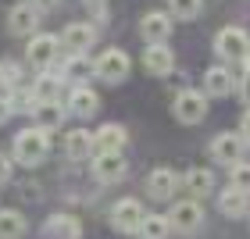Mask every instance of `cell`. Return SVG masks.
<instances>
[{
    "label": "cell",
    "instance_id": "6da1fadb",
    "mask_svg": "<svg viewBox=\"0 0 250 239\" xmlns=\"http://www.w3.org/2000/svg\"><path fill=\"white\" fill-rule=\"evenodd\" d=\"M47 154H50V136L43 132V129H36V125L15 136V161L18 164L36 168V164L47 161Z\"/></svg>",
    "mask_w": 250,
    "mask_h": 239
},
{
    "label": "cell",
    "instance_id": "7a4b0ae2",
    "mask_svg": "<svg viewBox=\"0 0 250 239\" xmlns=\"http://www.w3.org/2000/svg\"><path fill=\"white\" fill-rule=\"evenodd\" d=\"M214 50H218L222 61H247L250 58V36L240 25H225L214 36Z\"/></svg>",
    "mask_w": 250,
    "mask_h": 239
},
{
    "label": "cell",
    "instance_id": "3957f363",
    "mask_svg": "<svg viewBox=\"0 0 250 239\" xmlns=\"http://www.w3.org/2000/svg\"><path fill=\"white\" fill-rule=\"evenodd\" d=\"M129 68H132V61H129V54L125 50H104L100 58L93 61V72L104 79V82H125V75H129Z\"/></svg>",
    "mask_w": 250,
    "mask_h": 239
},
{
    "label": "cell",
    "instance_id": "277c9868",
    "mask_svg": "<svg viewBox=\"0 0 250 239\" xmlns=\"http://www.w3.org/2000/svg\"><path fill=\"white\" fill-rule=\"evenodd\" d=\"M172 111H175V118L183 125H197V121H204V115H208V97H204L200 89H183V93L175 97Z\"/></svg>",
    "mask_w": 250,
    "mask_h": 239
},
{
    "label": "cell",
    "instance_id": "5b68a950",
    "mask_svg": "<svg viewBox=\"0 0 250 239\" xmlns=\"http://www.w3.org/2000/svg\"><path fill=\"white\" fill-rule=\"evenodd\" d=\"M58 50H61L58 36H50V32H36V36L29 40V50H25V58H29V64H32V68L47 72V68L54 64V58H58Z\"/></svg>",
    "mask_w": 250,
    "mask_h": 239
},
{
    "label": "cell",
    "instance_id": "8992f818",
    "mask_svg": "<svg viewBox=\"0 0 250 239\" xmlns=\"http://www.w3.org/2000/svg\"><path fill=\"white\" fill-rule=\"evenodd\" d=\"M165 218H168V229H175V232H197L200 221H204V211H200L197 200H183V203H175Z\"/></svg>",
    "mask_w": 250,
    "mask_h": 239
},
{
    "label": "cell",
    "instance_id": "52a82bcc",
    "mask_svg": "<svg viewBox=\"0 0 250 239\" xmlns=\"http://www.w3.org/2000/svg\"><path fill=\"white\" fill-rule=\"evenodd\" d=\"M143 218H146V211H143L140 200H118L115 207H111V225H115L118 232H140Z\"/></svg>",
    "mask_w": 250,
    "mask_h": 239
},
{
    "label": "cell",
    "instance_id": "ba28073f",
    "mask_svg": "<svg viewBox=\"0 0 250 239\" xmlns=\"http://www.w3.org/2000/svg\"><path fill=\"white\" fill-rule=\"evenodd\" d=\"M140 32H143L146 47H150V43H165L172 36V18H168V11H146L143 21H140Z\"/></svg>",
    "mask_w": 250,
    "mask_h": 239
},
{
    "label": "cell",
    "instance_id": "9c48e42d",
    "mask_svg": "<svg viewBox=\"0 0 250 239\" xmlns=\"http://www.w3.org/2000/svg\"><path fill=\"white\" fill-rule=\"evenodd\" d=\"M93 40H97V29L86 25V21H72V25H64V32L58 36V43L68 47L72 54H83L86 47H93Z\"/></svg>",
    "mask_w": 250,
    "mask_h": 239
},
{
    "label": "cell",
    "instance_id": "30bf717a",
    "mask_svg": "<svg viewBox=\"0 0 250 239\" xmlns=\"http://www.w3.org/2000/svg\"><path fill=\"white\" fill-rule=\"evenodd\" d=\"M125 129L115 121H107V125H100V129L93 132V154H122V146H125Z\"/></svg>",
    "mask_w": 250,
    "mask_h": 239
},
{
    "label": "cell",
    "instance_id": "8fae6325",
    "mask_svg": "<svg viewBox=\"0 0 250 239\" xmlns=\"http://www.w3.org/2000/svg\"><path fill=\"white\" fill-rule=\"evenodd\" d=\"M243 136H236V132H222V136H214V143H211V157L214 161H222V164H236L243 157Z\"/></svg>",
    "mask_w": 250,
    "mask_h": 239
},
{
    "label": "cell",
    "instance_id": "7c38bea8",
    "mask_svg": "<svg viewBox=\"0 0 250 239\" xmlns=\"http://www.w3.org/2000/svg\"><path fill=\"white\" fill-rule=\"evenodd\" d=\"M97 107H100V97L89 86H75L72 93H68V104H64V111L75 115V118H93Z\"/></svg>",
    "mask_w": 250,
    "mask_h": 239
},
{
    "label": "cell",
    "instance_id": "4fadbf2b",
    "mask_svg": "<svg viewBox=\"0 0 250 239\" xmlns=\"http://www.w3.org/2000/svg\"><path fill=\"white\" fill-rule=\"evenodd\" d=\"M143 68L150 75H172V68H175L172 47H165V43H150V47L143 50Z\"/></svg>",
    "mask_w": 250,
    "mask_h": 239
},
{
    "label": "cell",
    "instance_id": "5bb4252c",
    "mask_svg": "<svg viewBox=\"0 0 250 239\" xmlns=\"http://www.w3.org/2000/svg\"><path fill=\"white\" fill-rule=\"evenodd\" d=\"M40 25V11L36 4H18V7H11V15H7V29L15 32V36H32Z\"/></svg>",
    "mask_w": 250,
    "mask_h": 239
},
{
    "label": "cell",
    "instance_id": "9a60e30c",
    "mask_svg": "<svg viewBox=\"0 0 250 239\" xmlns=\"http://www.w3.org/2000/svg\"><path fill=\"white\" fill-rule=\"evenodd\" d=\"M175 189H179V175L172 168H154V172L146 175V193H150L154 200H168Z\"/></svg>",
    "mask_w": 250,
    "mask_h": 239
},
{
    "label": "cell",
    "instance_id": "2e32d148",
    "mask_svg": "<svg viewBox=\"0 0 250 239\" xmlns=\"http://www.w3.org/2000/svg\"><path fill=\"white\" fill-rule=\"evenodd\" d=\"M32 118H36V129H43L50 136L54 129H61V125H64V104H61V100L36 104V107H32Z\"/></svg>",
    "mask_w": 250,
    "mask_h": 239
},
{
    "label": "cell",
    "instance_id": "e0dca14e",
    "mask_svg": "<svg viewBox=\"0 0 250 239\" xmlns=\"http://www.w3.org/2000/svg\"><path fill=\"white\" fill-rule=\"evenodd\" d=\"M122 175H125L122 154H97L93 157V179L97 182H118Z\"/></svg>",
    "mask_w": 250,
    "mask_h": 239
},
{
    "label": "cell",
    "instance_id": "ac0fdd59",
    "mask_svg": "<svg viewBox=\"0 0 250 239\" xmlns=\"http://www.w3.org/2000/svg\"><path fill=\"white\" fill-rule=\"evenodd\" d=\"M232 72L229 68H222V64H214L204 72V97H225V93H232Z\"/></svg>",
    "mask_w": 250,
    "mask_h": 239
},
{
    "label": "cell",
    "instance_id": "d6986e66",
    "mask_svg": "<svg viewBox=\"0 0 250 239\" xmlns=\"http://www.w3.org/2000/svg\"><path fill=\"white\" fill-rule=\"evenodd\" d=\"M64 154L72 157V161H86V157H93V132L72 129L64 136Z\"/></svg>",
    "mask_w": 250,
    "mask_h": 239
},
{
    "label": "cell",
    "instance_id": "ffe728a7",
    "mask_svg": "<svg viewBox=\"0 0 250 239\" xmlns=\"http://www.w3.org/2000/svg\"><path fill=\"white\" fill-rule=\"evenodd\" d=\"M32 100H36V104H50V100H61V75H54V72L36 75V86H32Z\"/></svg>",
    "mask_w": 250,
    "mask_h": 239
},
{
    "label": "cell",
    "instance_id": "44dd1931",
    "mask_svg": "<svg viewBox=\"0 0 250 239\" xmlns=\"http://www.w3.org/2000/svg\"><path fill=\"white\" fill-rule=\"evenodd\" d=\"M83 229H79V218L72 214H54L47 221V239H79Z\"/></svg>",
    "mask_w": 250,
    "mask_h": 239
},
{
    "label": "cell",
    "instance_id": "7402d4cb",
    "mask_svg": "<svg viewBox=\"0 0 250 239\" xmlns=\"http://www.w3.org/2000/svg\"><path fill=\"white\" fill-rule=\"evenodd\" d=\"M25 229H29V225H25V214H21V211H0V239H21V236H25Z\"/></svg>",
    "mask_w": 250,
    "mask_h": 239
},
{
    "label": "cell",
    "instance_id": "603a6c76",
    "mask_svg": "<svg viewBox=\"0 0 250 239\" xmlns=\"http://www.w3.org/2000/svg\"><path fill=\"white\" fill-rule=\"evenodd\" d=\"M218 211L225 214V218H240V214H247V193L240 189H222V197H218Z\"/></svg>",
    "mask_w": 250,
    "mask_h": 239
},
{
    "label": "cell",
    "instance_id": "cb8c5ba5",
    "mask_svg": "<svg viewBox=\"0 0 250 239\" xmlns=\"http://www.w3.org/2000/svg\"><path fill=\"white\" fill-rule=\"evenodd\" d=\"M183 182H186V189H189V193H197V197H204V193H208V189L214 186V175L208 172V168H189Z\"/></svg>",
    "mask_w": 250,
    "mask_h": 239
},
{
    "label": "cell",
    "instance_id": "d4e9b609",
    "mask_svg": "<svg viewBox=\"0 0 250 239\" xmlns=\"http://www.w3.org/2000/svg\"><path fill=\"white\" fill-rule=\"evenodd\" d=\"M204 0H168V18H179V21H193L200 15Z\"/></svg>",
    "mask_w": 250,
    "mask_h": 239
},
{
    "label": "cell",
    "instance_id": "484cf974",
    "mask_svg": "<svg viewBox=\"0 0 250 239\" xmlns=\"http://www.w3.org/2000/svg\"><path fill=\"white\" fill-rule=\"evenodd\" d=\"M140 236L143 239H165L168 236V218L165 214H146L143 225H140Z\"/></svg>",
    "mask_w": 250,
    "mask_h": 239
},
{
    "label": "cell",
    "instance_id": "4316f807",
    "mask_svg": "<svg viewBox=\"0 0 250 239\" xmlns=\"http://www.w3.org/2000/svg\"><path fill=\"white\" fill-rule=\"evenodd\" d=\"M86 75H93V61L86 54H72L64 61V79H86Z\"/></svg>",
    "mask_w": 250,
    "mask_h": 239
},
{
    "label": "cell",
    "instance_id": "83f0119b",
    "mask_svg": "<svg viewBox=\"0 0 250 239\" xmlns=\"http://www.w3.org/2000/svg\"><path fill=\"white\" fill-rule=\"evenodd\" d=\"M229 186L240 189V193H250V164H247V161L229 164Z\"/></svg>",
    "mask_w": 250,
    "mask_h": 239
},
{
    "label": "cell",
    "instance_id": "f1b7e54d",
    "mask_svg": "<svg viewBox=\"0 0 250 239\" xmlns=\"http://www.w3.org/2000/svg\"><path fill=\"white\" fill-rule=\"evenodd\" d=\"M11 118V93H0V121Z\"/></svg>",
    "mask_w": 250,
    "mask_h": 239
},
{
    "label": "cell",
    "instance_id": "f546056e",
    "mask_svg": "<svg viewBox=\"0 0 250 239\" xmlns=\"http://www.w3.org/2000/svg\"><path fill=\"white\" fill-rule=\"evenodd\" d=\"M11 179V161H7V154L0 150V182H7Z\"/></svg>",
    "mask_w": 250,
    "mask_h": 239
},
{
    "label": "cell",
    "instance_id": "4dcf8cb0",
    "mask_svg": "<svg viewBox=\"0 0 250 239\" xmlns=\"http://www.w3.org/2000/svg\"><path fill=\"white\" fill-rule=\"evenodd\" d=\"M240 97H243V104H250V72L240 79Z\"/></svg>",
    "mask_w": 250,
    "mask_h": 239
},
{
    "label": "cell",
    "instance_id": "1f68e13d",
    "mask_svg": "<svg viewBox=\"0 0 250 239\" xmlns=\"http://www.w3.org/2000/svg\"><path fill=\"white\" fill-rule=\"evenodd\" d=\"M50 7H58V0H36V11H50Z\"/></svg>",
    "mask_w": 250,
    "mask_h": 239
},
{
    "label": "cell",
    "instance_id": "d6a6232c",
    "mask_svg": "<svg viewBox=\"0 0 250 239\" xmlns=\"http://www.w3.org/2000/svg\"><path fill=\"white\" fill-rule=\"evenodd\" d=\"M243 139H250V111H247V118H243Z\"/></svg>",
    "mask_w": 250,
    "mask_h": 239
},
{
    "label": "cell",
    "instance_id": "836d02e7",
    "mask_svg": "<svg viewBox=\"0 0 250 239\" xmlns=\"http://www.w3.org/2000/svg\"><path fill=\"white\" fill-rule=\"evenodd\" d=\"M0 93H7V82H4V64H0Z\"/></svg>",
    "mask_w": 250,
    "mask_h": 239
}]
</instances>
